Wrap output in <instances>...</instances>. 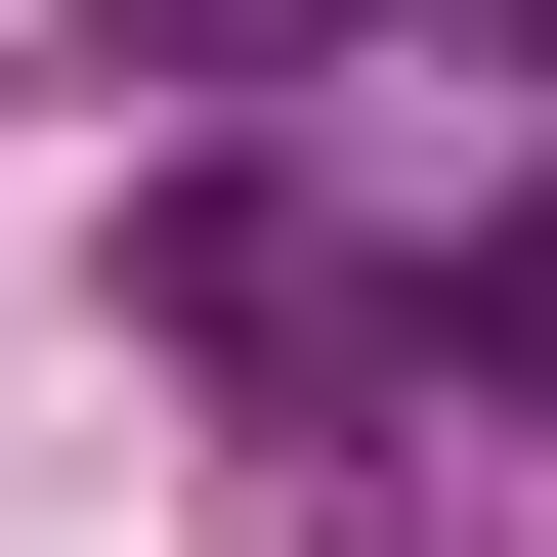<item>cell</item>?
Wrapping results in <instances>:
<instances>
[{
	"label": "cell",
	"instance_id": "obj_1",
	"mask_svg": "<svg viewBox=\"0 0 557 557\" xmlns=\"http://www.w3.org/2000/svg\"><path fill=\"white\" fill-rule=\"evenodd\" d=\"M129 44H300V0H129Z\"/></svg>",
	"mask_w": 557,
	"mask_h": 557
},
{
	"label": "cell",
	"instance_id": "obj_2",
	"mask_svg": "<svg viewBox=\"0 0 557 557\" xmlns=\"http://www.w3.org/2000/svg\"><path fill=\"white\" fill-rule=\"evenodd\" d=\"M472 44H557V0H472Z\"/></svg>",
	"mask_w": 557,
	"mask_h": 557
}]
</instances>
